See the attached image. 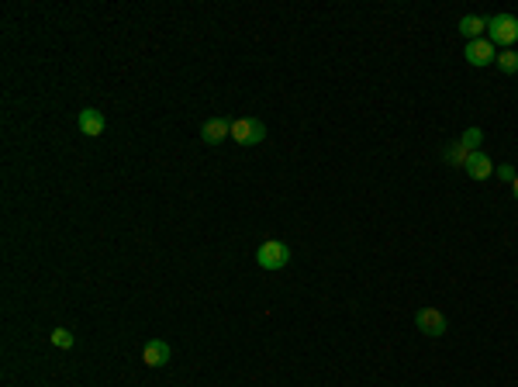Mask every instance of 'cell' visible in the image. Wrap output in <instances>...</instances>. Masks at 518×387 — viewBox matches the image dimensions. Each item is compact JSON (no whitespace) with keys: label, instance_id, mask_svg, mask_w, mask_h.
I'll use <instances>...</instances> for the list:
<instances>
[{"label":"cell","instance_id":"12","mask_svg":"<svg viewBox=\"0 0 518 387\" xmlns=\"http://www.w3.org/2000/svg\"><path fill=\"white\" fill-rule=\"evenodd\" d=\"M497 69H501L504 76H515V73H518V52H515V48L497 52Z\"/></svg>","mask_w":518,"mask_h":387},{"label":"cell","instance_id":"4","mask_svg":"<svg viewBox=\"0 0 518 387\" xmlns=\"http://www.w3.org/2000/svg\"><path fill=\"white\" fill-rule=\"evenodd\" d=\"M232 138L239 145H259L266 138V125L259 118H235L232 121Z\"/></svg>","mask_w":518,"mask_h":387},{"label":"cell","instance_id":"6","mask_svg":"<svg viewBox=\"0 0 518 387\" xmlns=\"http://www.w3.org/2000/svg\"><path fill=\"white\" fill-rule=\"evenodd\" d=\"M463 56H467V63H470V66H491V63H497V48H494V42H491V38L467 42Z\"/></svg>","mask_w":518,"mask_h":387},{"label":"cell","instance_id":"15","mask_svg":"<svg viewBox=\"0 0 518 387\" xmlns=\"http://www.w3.org/2000/svg\"><path fill=\"white\" fill-rule=\"evenodd\" d=\"M512 190H515V201H518V177H515V180H512Z\"/></svg>","mask_w":518,"mask_h":387},{"label":"cell","instance_id":"14","mask_svg":"<svg viewBox=\"0 0 518 387\" xmlns=\"http://www.w3.org/2000/svg\"><path fill=\"white\" fill-rule=\"evenodd\" d=\"M494 173L501 177V180H508V183H512V180L518 177V173H515V166H508V162H501V166H494Z\"/></svg>","mask_w":518,"mask_h":387},{"label":"cell","instance_id":"1","mask_svg":"<svg viewBox=\"0 0 518 387\" xmlns=\"http://www.w3.org/2000/svg\"><path fill=\"white\" fill-rule=\"evenodd\" d=\"M256 263L263 267V270H284L287 263H291V246L287 242H280V239H266L259 249H256Z\"/></svg>","mask_w":518,"mask_h":387},{"label":"cell","instance_id":"7","mask_svg":"<svg viewBox=\"0 0 518 387\" xmlns=\"http://www.w3.org/2000/svg\"><path fill=\"white\" fill-rule=\"evenodd\" d=\"M104 114L97 111V108H83V111L76 114V128L83 132L87 138H97V135H104Z\"/></svg>","mask_w":518,"mask_h":387},{"label":"cell","instance_id":"5","mask_svg":"<svg viewBox=\"0 0 518 387\" xmlns=\"http://www.w3.org/2000/svg\"><path fill=\"white\" fill-rule=\"evenodd\" d=\"M415 329L428 336V339H442L446 336V315L439 311V308H422L418 315H415Z\"/></svg>","mask_w":518,"mask_h":387},{"label":"cell","instance_id":"9","mask_svg":"<svg viewBox=\"0 0 518 387\" xmlns=\"http://www.w3.org/2000/svg\"><path fill=\"white\" fill-rule=\"evenodd\" d=\"M463 173L470 180H487L494 173V162H491V156H484V153H470L467 162H463Z\"/></svg>","mask_w":518,"mask_h":387},{"label":"cell","instance_id":"10","mask_svg":"<svg viewBox=\"0 0 518 387\" xmlns=\"http://www.w3.org/2000/svg\"><path fill=\"white\" fill-rule=\"evenodd\" d=\"M142 360H145V366H166L170 363V342L149 339L145 349H142Z\"/></svg>","mask_w":518,"mask_h":387},{"label":"cell","instance_id":"2","mask_svg":"<svg viewBox=\"0 0 518 387\" xmlns=\"http://www.w3.org/2000/svg\"><path fill=\"white\" fill-rule=\"evenodd\" d=\"M487 38L494 46L512 48L518 42V18L515 14H494V18H487Z\"/></svg>","mask_w":518,"mask_h":387},{"label":"cell","instance_id":"11","mask_svg":"<svg viewBox=\"0 0 518 387\" xmlns=\"http://www.w3.org/2000/svg\"><path fill=\"white\" fill-rule=\"evenodd\" d=\"M484 31H487V18H480V14H467V18H460V35H463L467 42H477Z\"/></svg>","mask_w":518,"mask_h":387},{"label":"cell","instance_id":"3","mask_svg":"<svg viewBox=\"0 0 518 387\" xmlns=\"http://www.w3.org/2000/svg\"><path fill=\"white\" fill-rule=\"evenodd\" d=\"M480 142H484V132H480V128H467V132H463V135H460L450 149H446V162H450V166H456V170H463L467 156H470V153H477V145H480Z\"/></svg>","mask_w":518,"mask_h":387},{"label":"cell","instance_id":"8","mask_svg":"<svg viewBox=\"0 0 518 387\" xmlns=\"http://www.w3.org/2000/svg\"><path fill=\"white\" fill-rule=\"evenodd\" d=\"M225 138H232V121H225V118H211V121H204V128H201L204 145H222Z\"/></svg>","mask_w":518,"mask_h":387},{"label":"cell","instance_id":"13","mask_svg":"<svg viewBox=\"0 0 518 387\" xmlns=\"http://www.w3.org/2000/svg\"><path fill=\"white\" fill-rule=\"evenodd\" d=\"M48 339H52V346H56V349H73V346H76V336H73L69 329H52V332H48Z\"/></svg>","mask_w":518,"mask_h":387}]
</instances>
